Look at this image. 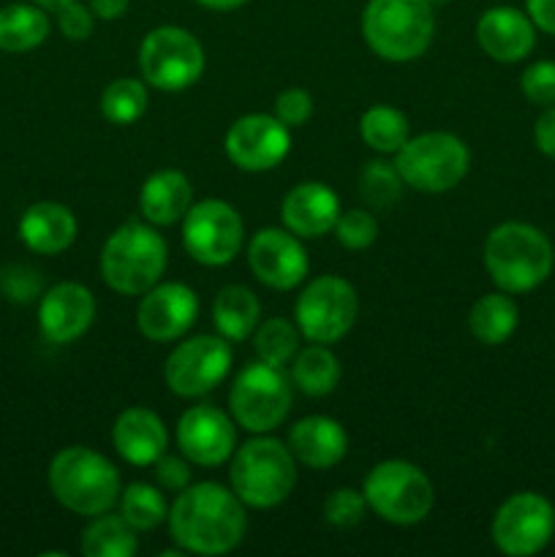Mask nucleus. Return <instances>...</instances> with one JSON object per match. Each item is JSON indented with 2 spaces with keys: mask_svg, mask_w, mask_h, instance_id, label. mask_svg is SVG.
<instances>
[{
  "mask_svg": "<svg viewBox=\"0 0 555 557\" xmlns=\"http://www.w3.org/2000/svg\"><path fill=\"white\" fill-rule=\"evenodd\" d=\"M169 531L180 549L223 555L245 536V509L234 490L215 482L185 487L169 511Z\"/></svg>",
  "mask_w": 555,
  "mask_h": 557,
  "instance_id": "1",
  "label": "nucleus"
},
{
  "mask_svg": "<svg viewBox=\"0 0 555 557\" xmlns=\"http://www.w3.org/2000/svg\"><path fill=\"white\" fill-rule=\"evenodd\" d=\"M553 245L531 223H501L484 243L490 281L506 294H526L542 286L553 272Z\"/></svg>",
  "mask_w": 555,
  "mask_h": 557,
  "instance_id": "2",
  "label": "nucleus"
},
{
  "mask_svg": "<svg viewBox=\"0 0 555 557\" xmlns=\"http://www.w3.org/2000/svg\"><path fill=\"white\" fill-rule=\"evenodd\" d=\"M49 490L60 506L82 517L107 515L120 498V473L87 446L58 451L49 466Z\"/></svg>",
  "mask_w": 555,
  "mask_h": 557,
  "instance_id": "3",
  "label": "nucleus"
},
{
  "mask_svg": "<svg viewBox=\"0 0 555 557\" xmlns=\"http://www.w3.org/2000/svg\"><path fill=\"white\" fill-rule=\"evenodd\" d=\"M435 16L430 0H370L362 36L379 58L408 63L422 58L433 41Z\"/></svg>",
  "mask_w": 555,
  "mask_h": 557,
  "instance_id": "4",
  "label": "nucleus"
},
{
  "mask_svg": "<svg viewBox=\"0 0 555 557\" xmlns=\"http://www.w3.org/2000/svg\"><path fill=\"white\" fill-rule=\"evenodd\" d=\"M166 243L147 223L128 221L114 228L101 250V275L118 294H145L166 270Z\"/></svg>",
  "mask_w": 555,
  "mask_h": 557,
  "instance_id": "5",
  "label": "nucleus"
},
{
  "mask_svg": "<svg viewBox=\"0 0 555 557\" xmlns=\"http://www.w3.org/2000/svg\"><path fill=\"white\" fill-rule=\"evenodd\" d=\"M229 479L243 504L254 509H272L292 495L297 484V466L292 449L281 441L256 438L234 455Z\"/></svg>",
  "mask_w": 555,
  "mask_h": 557,
  "instance_id": "6",
  "label": "nucleus"
},
{
  "mask_svg": "<svg viewBox=\"0 0 555 557\" xmlns=\"http://www.w3.org/2000/svg\"><path fill=\"white\" fill-rule=\"evenodd\" d=\"M365 500L392 525H417L433 509V482L406 460L379 462L365 479Z\"/></svg>",
  "mask_w": 555,
  "mask_h": 557,
  "instance_id": "7",
  "label": "nucleus"
},
{
  "mask_svg": "<svg viewBox=\"0 0 555 557\" xmlns=\"http://www.w3.org/2000/svg\"><path fill=\"white\" fill-rule=\"evenodd\" d=\"M468 147L457 136L433 131L408 139L395 152V166L403 183L419 194H444L452 190L468 172Z\"/></svg>",
  "mask_w": 555,
  "mask_h": 557,
  "instance_id": "8",
  "label": "nucleus"
},
{
  "mask_svg": "<svg viewBox=\"0 0 555 557\" xmlns=\"http://www.w3.org/2000/svg\"><path fill=\"white\" fill-rule=\"evenodd\" d=\"M139 71L147 85L177 92L199 82L205 71V49L185 27L163 25L147 33L139 47Z\"/></svg>",
  "mask_w": 555,
  "mask_h": 557,
  "instance_id": "9",
  "label": "nucleus"
},
{
  "mask_svg": "<svg viewBox=\"0 0 555 557\" xmlns=\"http://www.w3.org/2000/svg\"><path fill=\"white\" fill-rule=\"evenodd\" d=\"M229 406L239 428L248 433H270L292 408V384L275 364L254 362L234 379Z\"/></svg>",
  "mask_w": 555,
  "mask_h": 557,
  "instance_id": "10",
  "label": "nucleus"
},
{
  "mask_svg": "<svg viewBox=\"0 0 555 557\" xmlns=\"http://www.w3.org/2000/svg\"><path fill=\"white\" fill-rule=\"evenodd\" d=\"M357 313V292L351 283L335 275L316 277L313 283H308L294 308L299 335L308 337L310 343H321V346L341 341L354 326Z\"/></svg>",
  "mask_w": 555,
  "mask_h": 557,
  "instance_id": "11",
  "label": "nucleus"
},
{
  "mask_svg": "<svg viewBox=\"0 0 555 557\" xmlns=\"http://www.w3.org/2000/svg\"><path fill=\"white\" fill-rule=\"evenodd\" d=\"M183 245L190 259L199 264H229L243 245V218L221 199L190 205L183 218Z\"/></svg>",
  "mask_w": 555,
  "mask_h": 557,
  "instance_id": "12",
  "label": "nucleus"
},
{
  "mask_svg": "<svg viewBox=\"0 0 555 557\" xmlns=\"http://www.w3.org/2000/svg\"><path fill=\"white\" fill-rule=\"evenodd\" d=\"M555 533V509L544 495L517 493L501 504L493 520V542L504 555L542 553Z\"/></svg>",
  "mask_w": 555,
  "mask_h": 557,
  "instance_id": "13",
  "label": "nucleus"
},
{
  "mask_svg": "<svg viewBox=\"0 0 555 557\" xmlns=\"http://www.w3.org/2000/svg\"><path fill=\"white\" fill-rule=\"evenodd\" d=\"M232 370V348L226 337L199 335L180 343L166 359L163 379L180 397H201L215 389Z\"/></svg>",
  "mask_w": 555,
  "mask_h": 557,
  "instance_id": "14",
  "label": "nucleus"
},
{
  "mask_svg": "<svg viewBox=\"0 0 555 557\" xmlns=\"http://www.w3.org/2000/svg\"><path fill=\"white\" fill-rule=\"evenodd\" d=\"M223 147L229 161L243 172H270L286 158L292 136L275 114H245L229 128Z\"/></svg>",
  "mask_w": 555,
  "mask_h": 557,
  "instance_id": "15",
  "label": "nucleus"
},
{
  "mask_svg": "<svg viewBox=\"0 0 555 557\" xmlns=\"http://www.w3.org/2000/svg\"><path fill=\"white\" fill-rule=\"evenodd\" d=\"M177 444L183 449L185 460L201 468H212L221 466L234 455L237 433H234L232 419L221 408L201 403V406L188 408L180 417Z\"/></svg>",
  "mask_w": 555,
  "mask_h": 557,
  "instance_id": "16",
  "label": "nucleus"
},
{
  "mask_svg": "<svg viewBox=\"0 0 555 557\" xmlns=\"http://www.w3.org/2000/svg\"><path fill=\"white\" fill-rule=\"evenodd\" d=\"M248 264L264 286L288 292L308 275V253L297 234L261 228L248 245Z\"/></svg>",
  "mask_w": 555,
  "mask_h": 557,
  "instance_id": "17",
  "label": "nucleus"
},
{
  "mask_svg": "<svg viewBox=\"0 0 555 557\" xmlns=\"http://www.w3.org/2000/svg\"><path fill=\"white\" fill-rule=\"evenodd\" d=\"M196 313H199V299L188 286L161 283L145 292L136 310V324L147 341L169 343L183 337L194 326Z\"/></svg>",
  "mask_w": 555,
  "mask_h": 557,
  "instance_id": "18",
  "label": "nucleus"
},
{
  "mask_svg": "<svg viewBox=\"0 0 555 557\" xmlns=\"http://www.w3.org/2000/svg\"><path fill=\"white\" fill-rule=\"evenodd\" d=\"M96 319V299L82 283H58L38 305V326L49 343L69 346L90 330Z\"/></svg>",
  "mask_w": 555,
  "mask_h": 557,
  "instance_id": "19",
  "label": "nucleus"
},
{
  "mask_svg": "<svg viewBox=\"0 0 555 557\" xmlns=\"http://www.w3.org/2000/svg\"><path fill=\"white\" fill-rule=\"evenodd\" d=\"M479 47L498 63H520L533 52L536 25L528 14L511 5L488 9L477 22Z\"/></svg>",
  "mask_w": 555,
  "mask_h": 557,
  "instance_id": "20",
  "label": "nucleus"
},
{
  "mask_svg": "<svg viewBox=\"0 0 555 557\" xmlns=\"http://www.w3.org/2000/svg\"><path fill=\"white\" fill-rule=\"evenodd\" d=\"M337 215H341V201L324 183H303L288 190L283 199V223L297 237L313 239L332 232Z\"/></svg>",
  "mask_w": 555,
  "mask_h": 557,
  "instance_id": "21",
  "label": "nucleus"
},
{
  "mask_svg": "<svg viewBox=\"0 0 555 557\" xmlns=\"http://www.w3.org/2000/svg\"><path fill=\"white\" fill-rule=\"evenodd\" d=\"M118 455L131 466H152L166 455V424L150 408H128L118 417L112 430Z\"/></svg>",
  "mask_w": 555,
  "mask_h": 557,
  "instance_id": "22",
  "label": "nucleus"
},
{
  "mask_svg": "<svg viewBox=\"0 0 555 557\" xmlns=\"http://www.w3.org/2000/svg\"><path fill=\"white\" fill-rule=\"evenodd\" d=\"M288 449L294 460L303 466L324 471L337 466L348 451V435L335 419L330 417H308L297 422L288 433Z\"/></svg>",
  "mask_w": 555,
  "mask_h": 557,
  "instance_id": "23",
  "label": "nucleus"
},
{
  "mask_svg": "<svg viewBox=\"0 0 555 557\" xmlns=\"http://www.w3.org/2000/svg\"><path fill=\"white\" fill-rule=\"evenodd\" d=\"M20 237L33 253L58 256L76 239V218L58 201H38L20 218Z\"/></svg>",
  "mask_w": 555,
  "mask_h": 557,
  "instance_id": "24",
  "label": "nucleus"
},
{
  "mask_svg": "<svg viewBox=\"0 0 555 557\" xmlns=\"http://www.w3.org/2000/svg\"><path fill=\"white\" fill-rule=\"evenodd\" d=\"M190 201H194L190 180L177 169H163L141 185L139 210L152 226H172L180 218H185Z\"/></svg>",
  "mask_w": 555,
  "mask_h": 557,
  "instance_id": "25",
  "label": "nucleus"
},
{
  "mask_svg": "<svg viewBox=\"0 0 555 557\" xmlns=\"http://www.w3.org/2000/svg\"><path fill=\"white\" fill-rule=\"evenodd\" d=\"M49 36V16L36 3H9L0 9V49L30 52Z\"/></svg>",
  "mask_w": 555,
  "mask_h": 557,
  "instance_id": "26",
  "label": "nucleus"
},
{
  "mask_svg": "<svg viewBox=\"0 0 555 557\" xmlns=\"http://www.w3.org/2000/svg\"><path fill=\"white\" fill-rule=\"evenodd\" d=\"M259 299L245 286H226L218 292L212 305V319L218 332L229 343H239L254 335L256 321H259Z\"/></svg>",
  "mask_w": 555,
  "mask_h": 557,
  "instance_id": "27",
  "label": "nucleus"
},
{
  "mask_svg": "<svg viewBox=\"0 0 555 557\" xmlns=\"http://www.w3.org/2000/svg\"><path fill=\"white\" fill-rule=\"evenodd\" d=\"M468 326H471L473 337L484 346H501L511 337L517 330V305L506 292L484 294L473 302L471 315H468Z\"/></svg>",
  "mask_w": 555,
  "mask_h": 557,
  "instance_id": "28",
  "label": "nucleus"
},
{
  "mask_svg": "<svg viewBox=\"0 0 555 557\" xmlns=\"http://www.w3.org/2000/svg\"><path fill=\"white\" fill-rule=\"evenodd\" d=\"M337 381H341V364H337L335 354L321 346V343H313V346L305 348L292 359V384L305 395H330Z\"/></svg>",
  "mask_w": 555,
  "mask_h": 557,
  "instance_id": "29",
  "label": "nucleus"
},
{
  "mask_svg": "<svg viewBox=\"0 0 555 557\" xmlns=\"http://www.w3.org/2000/svg\"><path fill=\"white\" fill-rule=\"evenodd\" d=\"M136 549V531L123 517L98 515L82 536V553L87 557H134Z\"/></svg>",
  "mask_w": 555,
  "mask_h": 557,
  "instance_id": "30",
  "label": "nucleus"
},
{
  "mask_svg": "<svg viewBox=\"0 0 555 557\" xmlns=\"http://www.w3.org/2000/svg\"><path fill=\"white\" fill-rule=\"evenodd\" d=\"M365 145L375 152H397L408 141V117L395 107H370L359 120Z\"/></svg>",
  "mask_w": 555,
  "mask_h": 557,
  "instance_id": "31",
  "label": "nucleus"
},
{
  "mask_svg": "<svg viewBox=\"0 0 555 557\" xmlns=\"http://www.w3.org/2000/svg\"><path fill=\"white\" fill-rule=\"evenodd\" d=\"M101 112L109 123L131 125L147 112V87L139 79H114L101 96Z\"/></svg>",
  "mask_w": 555,
  "mask_h": 557,
  "instance_id": "32",
  "label": "nucleus"
},
{
  "mask_svg": "<svg viewBox=\"0 0 555 557\" xmlns=\"http://www.w3.org/2000/svg\"><path fill=\"white\" fill-rule=\"evenodd\" d=\"M120 517L134 531H152L166 520V500L150 484H131L120 500Z\"/></svg>",
  "mask_w": 555,
  "mask_h": 557,
  "instance_id": "33",
  "label": "nucleus"
},
{
  "mask_svg": "<svg viewBox=\"0 0 555 557\" xmlns=\"http://www.w3.org/2000/svg\"><path fill=\"white\" fill-rule=\"evenodd\" d=\"M256 354H259L261 362L275 364V368H283V364L292 362L297 357L299 348V332L292 321L286 319H270L256 330Z\"/></svg>",
  "mask_w": 555,
  "mask_h": 557,
  "instance_id": "34",
  "label": "nucleus"
},
{
  "mask_svg": "<svg viewBox=\"0 0 555 557\" xmlns=\"http://www.w3.org/2000/svg\"><path fill=\"white\" fill-rule=\"evenodd\" d=\"M403 177L397 172L395 163L386 161H373L362 169V177H359V194L365 196L370 207L375 210H386V207L395 205L403 194Z\"/></svg>",
  "mask_w": 555,
  "mask_h": 557,
  "instance_id": "35",
  "label": "nucleus"
},
{
  "mask_svg": "<svg viewBox=\"0 0 555 557\" xmlns=\"http://www.w3.org/2000/svg\"><path fill=\"white\" fill-rule=\"evenodd\" d=\"M332 232H335L337 243L346 245L348 250H365L379 237V223L368 210H348L337 215Z\"/></svg>",
  "mask_w": 555,
  "mask_h": 557,
  "instance_id": "36",
  "label": "nucleus"
},
{
  "mask_svg": "<svg viewBox=\"0 0 555 557\" xmlns=\"http://www.w3.org/2000/svg\"><path fill=\"white\" fill-rule=\"evenodd\" d=\"M365 509H368L365 495L351 487H343L324 500V520L335 528H354L362 522Z\"/></svg>",
  "mask_w": 555,
  "mask_h": 557,
  "instance_id": "37",
  "label": "nucleus"
},
{
  "mask_svg": "<svg viewBox=\"0 0 555 557\" xmlns=\"http://www.w3.org/2000/svg\"><path fill=\"white\" fill-rule=\"evenodd\" d=\"M522 96L536 107H553L555 103V63L550 60H539L522 71Z\"/></svg>",
  "mask_w": 555,
  "mask_h": 557,
  "instance_id": "38",
  "label": "nucleus"
},
{
  "mask_svg": "<svg viewBox=\"0 0 555 557\" xmlns=\"http://www.w3.org/2000/svg\"><path fill=\"white\" fill-rule=\"evenodd\" d=\"M310 114H313V98L303 87H288V90H283L275 98V117L283 125H288V128L305 125L310 120Z\"/></svg>",
  "mask_w": 555,
  "mask_h": 557,
  "instance_id": "39",
  "label": "nucleus"
},
{
  "mask_svg": "<svg viewBox=\"0 0 555 557\" xmlns=\"http://www.w3.org/2000/svg\"><path fill=\"white\" fill-rule=\"evenodd\" d=\"M54 14H58L60 33H63L65 38H71V41H85V38H90L92 16H96L90 9H85L82 3L71 0V3H65L63 9H58Z\"/></svg>",
  "mask_w": 555,
  "mask_h": 557,
  "instance_id": "40",
  "label": "nucleus"
},
{
  "mask_svg": "<svg viewBox=\"0 0 555 557\" xmlns=\"http://www.w3.org/2000/svg\"><path fill=\"white\" fill-rule=\"evenodd\" d=\"M156 476H158V484H161L163 490H172V493H183V490L190 484V466L183 460V457H172V455L166 457V455H163L161 460H158Z\"/></svg>",
  "mask_w": 555,
  "mask_h": 557,
  "instance_id": "41",
  "label": "nucleus"
},
{
  "mask_svg": "<svg viewBox=\"0 0 555 557\" xmlns=\"http://www.w3.org/2000/svg\"><path fill=\"white\" fill-rule=\"evenodd\" d=\"M38 292H41V277L27 267H14L5 277V294L14 302H30L33 297H38Z\"/></svg>",
  "mask_w": 555,
  "mask_h": 557,
  "instance_id": "42",
  "label": "nucleus"
},
{
  "mask_svg": "<svg viewBox=\"0 0 555 557\" xmlns=\"http://www.w3.org/2000/svg\"><path fill=\"white\" fill-rule=\"evenodd\" d=\"M533 141H536V147L544 156L555 158V103L547 107V112L533 125Z\"/></svg>",
  "mask_w": 555,
  "mask_h": 557,
  "instance_id": "43",
  "label": "nucleus"
},
{
  "mask_svg": "<svg viewBox=\"0 0 555 557\" xmlns=\"http://www.w3.org/2000/svg\"><path fill=\"white\" fill-rule=\"evenodd\" d=\"M528 3V16L533 20V25L539 30L555 36V0H526Z\"/></svg>",
  "mask_w": 555,
  "mask_h": 557,
  "instance_id": "44",
  "label": "nucleus"
},
{
  "mask_svg": "<svg viewBox=\"0 0 555 557\" xmlns=\"http://www.w3.org/2000/svg\"><path fill=\"white\" fill-rule=\"evenodd\" d=\"M90 11L98 20H120L128 11V0H90Z\"/></svg>",
  "mask_w": 555,
  "mask_h": 557,
  "instance_id": "45",
  "label": "nucleus"
},
{
  "mask_svg": "<svg viewBox=\"0 0 555 557\" xmlns=\"http://www.w3.org/2000/svg\"><path fill=\"white\" fill-rule=\"evenodd\" d=\"M199 3L212 11H232V9H239L243 3H248V0H199Z\"/></svg>",
  "mask_w": 555,
  "mask_h": 557,
  "instance_id": "46",
  "label": "nucleus"
},
{
  "mask_svg": "<svg viewBox=\"0 0 555 557\" xmlns=\"http://www.w3.org/2000/svg\"><path fill=\"white\" fill-rule=\"evenodd\" d=\"M30 3L41 5V9H47V11H58V9H63L65 3H71V0H30Z\"/></svg>",
  "mask_w": 555,
  "mask_h": 557,
  "instance_id": "47",
  "label": "nucleus"
}]
</instances>
